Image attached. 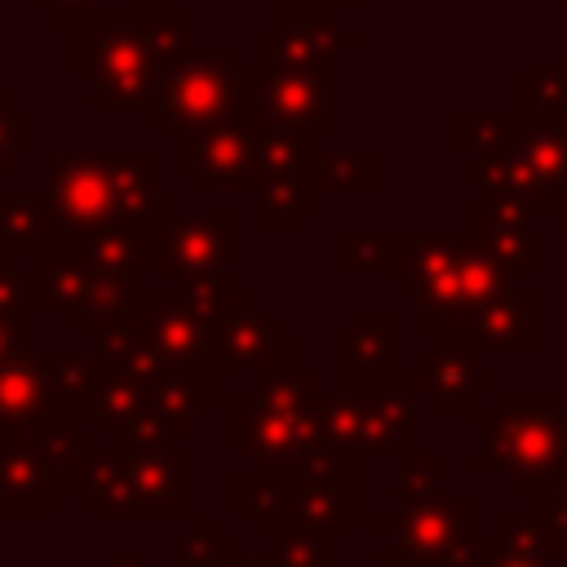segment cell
Segmentation results:
<instances>
[{"label":"cell","instance_id":"obj_18","mask_svg":"<svg viewBox=\"0 0 567 567\" xmlns=\"http://www.w3.org/2000/svg\"><path fill=\"white\" fill-rule=\"evenodd\" d=\"M346 4H354V0H310V13H319V18H328L332 9H346Z\"/></svg>","mask_w":567,"mask_h":567},{"label":"cell","instance_id":"obj_4","mask_svg":"<svg viewBox=\"0 0 567 567\" xmlns=\"http://www.w3.org/2000/svg\"><path fill=\"white\" fill-rule=\"evenodd\" d=\"M288 509L292 527L306 532H350L354 527V470L350 456L337 447L310 452L301 465L288 470Z\"/></svg>","mask_w":567,"mask_h":567},{"label":"cell","instance_id":"obj_13","mask_svg":"<svg viewBox=\"0 0 567 567\" xmlns=\"http://www.w3.org/2000/svg\"><path fill=\"white\" fill-rule=\"evenodd\" d=\"M270 563L275 567H337V549H332V536L292 527L279 536V549L270 554Z\"/></svg>","mask_w":567,"mask_h":567},{"label":"cell","instance_id":"obj_1","mask_svg":"<svg viewBox=\"0 0 567 567\" xmlns=\"http://www.w3.org/2000/svg\"><path fill=\"white\" fill-rule=\"evenodd\" d=\"M319 390L310 377L275 372L252 394L235 403V447L248 452L261 470H292L323 447L319 430Z\"/></svg>","mask_w":567,"mask_h":567},{"label":"cell","instance_id":"obj_2","mask_svg":"<svg viewBox=\"0 0 567 567\" xmlns=\"http://www.w3.org/2000/svg\"><path fill=\"white\" fill-rule=\"evenodd\" d=\"M478 470L514 474L518 492H540V483L567 461V416L549 394L496 399V408L478 416Z\"/></svg>","mask_w":567,"mask_h":567},{"label":"cell","instance_id":"obj_21","mask_svg":"<svg viewBox=\"0 0 567 567\" xmlns=\"http://www.w3.org/2000/svg\"><path fill=\"white\" fill-rule=\"evenodd\" d=\"M558 221H563V226H567V213H563V217H558Z\"/></svg>","mask_w":567,"mask_h":567},{"label":"cell","instance_id":"obj_5","mask_svg":"<svg viewBox=\"0 0 567 567\" xmlns=\"http://www.w3.org/2000/svg\"><path fill=\"white\" fill-rule=\"evenodd\" d=\"M478 518V501L474 496H421L412 509H403L399 518H381V532H399V545L408 554H425V558H470L478 545L474 532Z\"/></svg>","mask_w":567,"mask_h":567},{"label":"cell","instance_id":"obj_7","mask_svg":"<svg viewBox=\"0 0 567 567\" xmlns=\"http://www.w3.org/2000/svg\"><path fill=\"white\" fill-rule=\"evenodd\" d=\"M190 461L186 456H137L93 492L97 509H186Z\"/></svg>","mask_w":567,"mask_h":567},{"label":"cell","instance_id":"obj_16","mask_svg":"<svg viewBox=\"0 0 567 567\" xmlns=\"http://www.w3.org/2000/svg\"><path fill=\"white\" fill-rule=\"evenodd\" d=\"M536 496H540V514H549L554 523H563V527H567V461H563V465L540 483V492H536Z\"/></svg>","mask_w":567,"mask_h":567},{"label":"cell","instance_id":"obj_11","mask_svg":"<svg viewBox=\"0 0 567 567\" xmlns=\"http://www.w3.org/2000/svg\"><path fill=\"white\" fill-rule=\"evenodd\" d=\"M487 540H496L501 549H514V554H523V558L567 554V527L554 523L549 514H536V518L505 514V518H496V532H492Z\"/></svg>","mask_w":567,"mask_h":567},{"label":"cell","instance_id":"obj_19","mask_svg":"<svg viewBox=\"0 0 567 567\" xmlns=\"http://www.w3.org/2000/svg\"><path fill=\"white\" fill-rule=\"evenodd\" d=\"M221 567H275V563H270V558H235V554H230Z\"/></svg>","mask_w":567,"mask_h":567},{"label":"cell","instance_id":"obj_12","mask_svg":"<svg viewBox=\"0 0 567 567\" xmlns=\"http://www.w3.org/2000/svg\"><path fill=\"white\" fill-rule=\"evenodd\" d=\"M173 248H182V252L168 257L173 266L213 270V266H221V257L230 248V221L226 217H190V221H177Z\"/></svg>","mask_w":567,"mask_h":567},{"label":"cell","instance_id":"obj_8","mask_svg":"<svg viewBox=\"0 0 567 567\" xmlns=\"http://www.w3.org/2000/svg\"><path fill=\"white\" fill-rule=\"evenodd\" d=\"M261 120L275 133L328 128V66H261Z\"/></svg>","mask_w":567,"mask_h":567},{"label":"cell","instance_id":"obj_14","mask_svg":"<svg viewBox=\"0 0 567 567\" xmlns=\"http://www.w3.org/2000/svg\"><path fill=\"white\" fill-rule=\"evenodd\" d=\"M230 558V536L217 532L208 518H199L190 527V536L182 540L177 549V567H213V563H226Z\"/></svg>","mask_w":567,"mask_h":567},{"label":"cell","instance_id":"obj_17","mask_svg":"<svg viewBox=\"0 0 567 567\" xmlns=\"http://www.w3.org/2000/svg\"><path fill=\"white\" fill-rule=\"evenodd\" d=\"M474 567H545V558H523L514 549H501L496 540H478L474 545Z\"/></svg>","mask_w":567,"mask_h":567},{"label":"cell","instance_id":"obj_9","mask_svg":"<svg viewBox=\"0 0 567 567\" xmlns=\"http://www.w3.org/2000/svg\"><path fill=\"white\" fill-rule=\"evenodd\" d=\"M416 381H421V390L434 394L439 412H470L474 399H478V385H483V377L474 372L470 350H456V346H443L439 354L421 359Z\"/></svg>","mask_w":567,"mask_h":567},{"label":"cell","instance_id":"obj_10","mask_svg":"<svg viewBox=\"0 0 567 567\" xmlns=\"http://www.w3.org/2000/svg\"><path fill=\"white\" fill-rule=\"evenodd\" d=\"M474 332L483 346L496 350H527L536 346V301L514 292V297H492L487 306L474 310Z\"/></svg>","mask_w":567,"mask_h":567},{"label":"cell","instance_id":"obj_3","mask_svg":"<svg viewBox=\"0 0 567 567\" xmlns=\"http://www.w3.org/2000/svg\"><path fill=\"white\" fill-rule=\"evenodd\" d=\"M319 430H323V447L337 452H390L412 439V399L408 390L390 394V385L372 394L341 390L323 399Z\"/></svg>","mask_w":567,"mask_h":567},{"label":"cell","instance_id":"obj_6","mask_svg":"<svg viewBox=\"0 0 567 567\" xmlns=\"http://www.w3.org/2000/svg\"><path fill=\"white\" fill-rule=\"evenodd\" d=\"M235 62L230 53H204L195 62H186L173 80H168V97H164V124L168 128H213L230 120V102H235Z\"/></svg>","mask_w":567,"mask_h":567},{"label":"cell","instance_id":"obj_15","mask_svg":"<svg viewBox=\"0 0 567 567\" xmlns=\"http://www.w3.org/2000/svg\"><path fill=\"white\" fill-rule=\"evenodd\" d=\"M430 478H434V456H421V452H399L394 514H403V509H412L421 496H430Z\"/></svg>","mask_w":567,"mask_h":567},{"label":"cell","instance_id":"obj_20","mask_svg":"<svg viewBox=\"0 0 567 567\" xmlns=\"http://www.w3.org/2000/svg\"><path fill=\"white\" fill-rule=\"evenodd\" d=\"M115 567H146V558H115Z\"/></svg>","mask_w":567,"mask_h":567}]
</instances>
